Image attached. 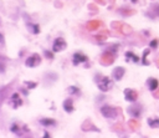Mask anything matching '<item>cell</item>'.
I'll return each instance as SVG.
<instances>
[{
    "label": "cell",
    "instance_id": "21",
    "mask_svg": "<svg viewBox=\"0 0 159 138\" xmlns=\"http://www.w3.org/2000/svg\"><path fill=\"white\" fill-rule=\"evenodd\" d=\"M11 131H12L14 133H20V131H19V127H17V124H16V123H14V124L11 126Z\"/></svg>",
    "mask_w": 159,
    "mask_h": 138
},
{
    "label": "cell",
    "instance_id": "8",
    "mask_svg": "<svg viewBox=\"0 0 159 138\" xmlns=\"http://www.w3.org/2000/svg\"><path fill=\"white\" fill-rule=\"evenodd\" d=\"M114 61V56L112 55V53H109V52H106L103 56H102V58H101V62L103 63V65H111L112 62Z\"/></svg>",
    "mask_w": 159,
    "mask_h": 138
},
{
    "label": "cell",
    "instance_id": "10",
    "mask_svg": "<svg viewBox=\"0 0 159 138\" xmlns=\"http://www.w3.org/2000/svg\"><path fill=\"white\" fill-rule=\"evenodd\" d=\"M123 76H124V68L123 67H116L113 70V77H114V80L119 81Z\"/></svg>",
    "mask_w": 159,
    "mask_h": 138
},
{
    "label": "cell",
    "instance_id": "18",
    "mask_svg": "<svg viewBox=\"0 0 159 138\" xmlns=\"http://www.w3.org/2000/svg\"><path fill=\"white\" fill-rule=\"evenodd\" d=\"M120 29H122L123 34H125V35H129V34H132V30H133V29H132L129 25H127V24H123Z\"/></svg>",
    "mask_w": 159,
    "mask_h": 138
},
{
    "label": "cell",
    "instance_id": "14",
    "mask_svg": "<svg viewBox=\"0 0 159 138\" xmlns=\"http://www.w3.org/2000/svg\"><path fill=\"white\" fill-rule=\"evenodd\" d=\"M125 57H127V61H132V62H138L139 61V57L137 55H134L133 52H130V51H128L125 53Z\"/></svg>",
    "mask_w": 159,
    "mask_h": 138
},
{
    "label": "cell",
    "instance_id": "1",
    "mask_svg": "<svg viewBox=\"0 0 159 138\" xmlns=\"http://www.w3.org/2000/svg\"><path fill=\"white\" fill-rule=\"evenodd\" d=\"M112 86H113V82L109 77H102V80H99V82H98V88L103 92L109 91L112 88Z\"/></svg>",
    "mask_w": 159,
    "mask_h": 138
},
{
    "label": "cell",
    "instance_id": "2",
    "mask_svg": "<svg viewBox=\"0 0 159 138\" xmlns=\"http://www.w3.org/2000/svg\"><path fill=\"white\" fill-rule=\"evenodd\" d=\"M101 113L106 118H116L117 117V108H114L112 106H103L101 108Z\"/></svg>",
    "mask_w": 159,
    "mask_h": 138
},
{
    "label": "cell",
    "instance_id": "19",
    "mask_svg": "<svg viewBox=\"0 0 159 138\" xmlns=\"http://www.w3.org/2000/svg\"><path fill=\"white\" fill-rule=\"evenodd\" d=\"M120 12H122L123 15H125V16H130V15L135 14V10H132V9H122Z\"/></svg>",
    "mask_w": 159,
    "mask_h": 138
},
{
    "label": "cell",
    "instance_id": "3",
    "mask_svg": "<svg viewBox=\"0 0 159 138\" xmlns=\"http://www.w3.org/2000/svg\"><path fill=\"white\" fill-rule=\"evenodd\" d=\"M66 47H67L66 41H65L63 39L58 37V39H56V40L53 41V45H52V51H53V52H61V51L66 50Z\"/></svg>",
    "mask_w": 159,
    "mask_h": 138
},
{
    "label": "cell",
    "instance_id": "23",
    "mask_svg": "<svg viewBox=\"0 0 159 138\" xmlns=\"http://www.w3.org/2000/svg\"><path fill=\"white\" fill-rule=\"evenodd\" d=\"M98 25H99V22H97V21H96V22H91V24L88 25V27H91V29H96Z\"/></svg>",
    "mask_w": 159,
    "mask_h": 138
},
{
    "label": "cell",
    "instance_id": "11",
    "mask_svg": "<svg viewBox=\"0 0 159 138\" xmlns=\"http://www.w3.org/2000/svg\"><path fill=\"white\" fill-rule=\"evenodd\" d=\"M63 109L66 112H72L75 108H73V101L71 98H67L63 101Z\"/></svg>",
    "mask_w": 159,
    "mask_h": 138
},
{
    "label": "cell",
    "instance_id": "4",
    "mask_svg": "<svg viewBox=\"0 0 159 138\" xmlns=\"http://www.w3.org/2000/svg\"><path fill=\"white\" fill-rule=\"evenodd\" d=\"M40 63H41V57H40L39 53L31 55V56L27 57V60L25 61V65H26L27 67H36V66H39Z\"/></svg>",
    "mask_w": 159,
    "mask_h": 138
},
{
    "label": "cell",
    "instance_id": "27",
    "mask_svg": "<svg viewBox=\"0 0 159 138\" xmlns=\"http://www.w3.org/2000/svg\"><path fill=\"white\" fill-rule=\"evenodd\" d=\"M45 55H46L47 57H50V58H52V53H51V52H48V51H46V50H45Z\"/></svg>",
    "mask_w": 159,
    "mask_h": 138
},
{
    "label": "cell",
    "instance_id": "24",
    "mask_svg": "<svg viewBox=\"0 0 159 138\" xmlns=\"http://www.w3.org/2000/svg\"><path fill=\"white\" fill-rule=\"evenodd\" d=\"M122 25H123V24H120V22H113V24H112V26H113L114 29H119V27H122Z\"/></svg>",
    "mask_w": 159,
    "mask_h": 138
},
{
    "label": "cell",
    "instance_id": "22",
    "mask_svg": "<svg viewBox=\"0 0 159 138\" xmlns=\"http://www.w3.org/2000/svg\"><path fill=\"white\" fill-rule=\"evenodd\" d=\"M157 46H158V40H157V39H155V40H152V41H150V47H154V48H155Z\"/></svg>",
    "mask_w": 159,
    "mask_h": 138
},
{
    "label": "cell",
    "instance_id": "29",
    "mask_svg": "<svg viewBox=\"0 0 159 138\" xmlns=\"http://www.w3.org/2000/svg\"><path fill=\"white\" fill-rule=\"evenodd\" d=\"M2 41H4V36H2V35H1V34H0V44H1V42H2Z\"/></svg>",
    "mask_w": 159,
    "mask_h": 138
},
{
    "label": "cell",
    "instance_id": "17",
    "mask_svg": "<svg viewBox=\"0 0 159 138\" xmlns=\"http://www.w3.org/2000/svg\"><path fill=\"white\" fill-rule=\"evenodd\" d=\"M128 124H129V127H130V129H138L139 128V122L137 121V119H130L129 122H128Z\"/></svg>",
    "mask_w": 159,
    "mask_h": 138
},
{
    "label": "cell",
    "instance_id": "16",
    "mask_svg": "<svg viewBox=\"0 0 159 138\" xmlns=\"http://www.w3.org/2000/svg\"><path fill=\"white\" fill-rule=\"evenodd\" d=\"M149 53H150V50H149V48L144 50V52H143L142 63H143V65H145V66H148V65H149V61H148V55H149Z\"/></svg>",
    "mask_w": 159,
    "mask_h": 138
},
{
    "label": "cell",
    "instance_id": "12",
    "mask_svg": "<svg viewBox=\"0 0 159 138\" xmlns=\"http://www.w3.org/2000/svg\"><path fill=\"white\" fill-rule=\"evenodd\" d=\"M148 86H149V90L150 91H155L158 88V80L155 78H149L148 80Z\"/></svg>",
    "mask_w": 159,
    "mask_h": 138
},
{
    "label": "cell",
    "instance_id": "26",
    "mask_svg": "<svg viewBox=\"0 0 159 138\" xmlns=\"http://www.w3.org/2000/svg\"><path fill=\"white\" fill-rule=\"evenodd\" d=\"M25 85H26V86H29L30 88H34V87L36 86V83H34V82H25Z\"/></svg>",
    "mask_w": 159,
    "mask_h": 138
},
{
    "label": "cell",
    "instance_id": "30",
    "mask_svg": "<svg viewBox=\"0 0 159 138\" xmlns=\"http://www.w3.org/2000/svg\"><path fill=\"white\" fill-rule=\"evenodd\" d=\"M157 66L159 67V57H158V60H157Z\"/></svg>",
    "mask_w": 159,
    "mask_h": 138
},
{
    "label": "cell",
    "instance_id": "7",
    "mask_svg": "<svg viewBox=\"0 0 159 138\" xmlns=\"http://www.w3.org/2000/svg\"><path fill=\"white\" fill-rule=\"evenodd\" d=\"M87 61V56L81 53V52H76L73 55V65H78L81 62H86Z\"/></svg>",
    "mask_w": 159,
    "mask_h": 138
},
{
    "label": "cell",
    "instance_id": "15",
    "mask_svg": "<svg viewBox=\"0 0 159 138\" xmlns=\"http://www.w3.org/2000/svg\"><path fill=\"white\" fill-rule=\"evenodd\" d=\"M148 124L152 128H159V118L158 117H155V118H148Z\"/></svg>",
    "mask_w": 159,
    "mask_h": 138
},
{
    "label": "cell",
    "instance_id": "6",
    "mask_svg": "<svg viewBox=\"0 0 159 138\" xmlns=\"http://www.w3.org/2000/svg\"><path fill=\"white\" fill-rule=\"evenodd\" d=\"M10 103H11V106H12L14 108H17V107H20V106L22 104V101H21L19 93H14V94L11 96V98H10Z\"/></svg>",
    "mask_w": 159,
    "mask_h": 138
},
{
    "label": "cell",
    "instance_id": "25",
    "mask_svg": "<svg viewBox=\"0 0 159 138\" xmlns=\"http://www.w3.org/2000/svg\"><path fill=\"white\" fill-rule=\"evenodd\" d=\"M153 96H154L157 99H159V88H157L155 91H153Z\"/></svg>",
    "mask_w": 159,
    "mask_h": 138
},
{
    "label": "cell",
    "instance_id": "20",
    "mask_svg": "<svg viewBox=\"0 0 159 138\" xmlns=\"http://www.w3.org/2000/svg\"><path fill=\"white\" fill-rule=\"evenodd\" d=\"M68 92L72 93V94H80V90L77 87H75V86H70L68 87Z\"/></svg>",
    "mask_w": 159,
    "mask_h": 138
},
{
    "label": "cell",
    "instance_id": "9",
    "mask_svg": "<svg viewBox=\"0 0 159 138\" xmlns=\"http://www.w3.org/2000/svg\"><path fill=\"white\" fill-rule=\"evenodd\" d=\"M140 112H142L140 106H132V107L128 108V113H129L132 117H134V118H138V117L140 116Z\"/></svg>",
    "mask_w": 159,
    "mask_h": 138
},
{
    "label": "cell",
    "instance_id": "28",
    "mask_svg": "<svg viewBox=\"0 0 159 138\" xmlns=\"http://www.w3.org/2000/svg\"><path fill=\"white\" fill-rule=\"evenodd\" d=\"M43 138H51V136H50L47 132H45V136H43Z\"/></svg>",
    "mask_w": 159,
    "mask_h": 138
},
{
    "label": "cell",
    "instance_id": "5",
    "mask_svg": "<svg viewBox=\"0 0 159 138\" xmlns=\"http://www.w3.org/2000/svg\"><path fill=\"white\" fill-rule=\"evenodd\" d=\"M124 97L129 102H135L137 98H138V93L132 88H125L124 90Z\"/></svg>",
    "mask_w": 159,
    "mask_h": 138
},
{
    "label": "cell",
    "instance_id": "13",
    "mask_svg": "<svg viewBox=\"0 0 159 138\" xmlns=\"http://www.w3.org/2000/svg\"><path fill=\"white\" fill-rule=\"evenodd\" d=\"M40 123H41L42 126H45V127L55 126V124H56L55 119H52V118H43V119H40Z\"/></svg>",
    "mask_w": 159,
    "mask_h": 138
}]
</instances>
